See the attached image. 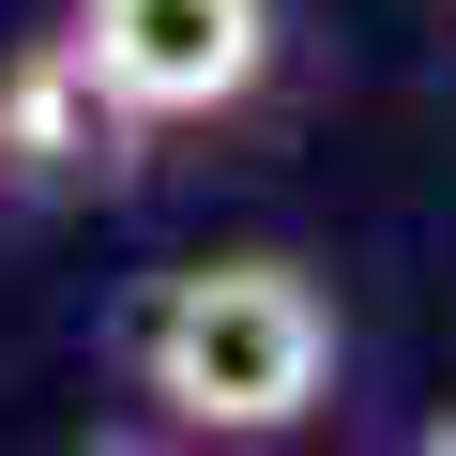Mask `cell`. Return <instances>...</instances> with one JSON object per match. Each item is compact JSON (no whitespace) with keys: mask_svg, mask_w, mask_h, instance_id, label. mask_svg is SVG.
Returning <instances> with one entry per match:
<instances>
[{"mask_svg":"<svg viewBox=\"0 0 456 456\" xmlns=\"http://www.w3.org/2000/svg\"><path fill=\"white\" fill-rule=\"evenodd\" d=\"M137 380L183 441H289L335 395V305L289 259H198L137 320Z\"/></svg>","mask_w":456,"mask_h":456,"instance_id":"6da1fadb","label":"cell"},{"mask_svg":"<svg viewBox=\"0 0 456 456\" xmlns=\"http://www.w3.org/2000/svg\"><path fill=\"white\" fill-rule=\"evenodd\" d=\"M61 31L122 122H213L274 77V0H77Z\"/></svg>","mask_w":456,"mask_h":456,"instance_id":"7a4b0ae2","label":"cell"},{"mask_svg":"<svg viewBox=\"0 0 456 456\" xmlns=\"http://www.w3.org/2000/svg\"><path fill=\"white\" fill-rule=\"evenodd\" d=\"M92 137H122V107L77 61V31H46V46L0 61V167H92Z\"/></svg>","mask_w":456,"mask_h":456,"instance_id":"3957f363","label":"cell"},{"mask_svg":"<svg viewBox=\"0 0 456 456\" xmlns=\"http://www.w3.org/2000/svg\"><path fill=\"white\" fill-rule=\"evenodd\" d=\"M411 456H456V411H441V426H411Z\"/></svg>","mask_w":456,"mask_h":456,"instance_id":"277c9868","label":"cell"},{"mask_svg":"<svg viewBox=\"0 0 456 456\" xmlns=\"http://www.w3.org/2000/svg\"><path fill=\"white\" fill-rule=\"evenodd\" d=\"M77 456H152V441H122V426H107V441H77Z\"/></svg>","mask_w":456,"mask_h":456,"instance_id":"5b68a950","label":"cell"}]
</instances>
